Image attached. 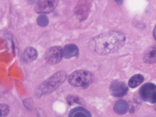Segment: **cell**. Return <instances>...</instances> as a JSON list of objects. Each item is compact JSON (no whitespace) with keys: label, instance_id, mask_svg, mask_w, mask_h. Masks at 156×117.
<instances>
[{"label":"cell","instance_id":"14","mask_svg":"<svg viewBox=\"0 0 156 117\" xmlns=\"http://www.w3.org/2000/svg\"><path fill=\"white\" fill-rule=\"evenodd\" d=\"M66 101L68 104L70 105H73L75 104L82 105L83 103V100L80 98L73 95L68 96Z\"/></svg>","mask_w":156,"mask_h":117},{"label":"cell","instance_id":"17","mask_svg":"<svg viewBox=\"0 0 156 117\" xmlns=\"http://www.w3.org/2000/svg\"><path fill=\"white\" fill-rule=\"evenodd\" d=\"M83 5H82H82L81 4L80 5L78 6V9L76 10V13L80 16H81L82 14L84 13H84H86L87 14V13L88 12H87L89 10L88 7L86 5V3H83Z\"/></svg>","mask_w":156,"mask_h":117},{"label":"cell","instance_id":"11","mask_svg":"<svg viewBox=\"0 0 156 117\" xmlns=\"http://www.w3.org/2000/svg\"><path fill=\"white\" fill-rule=\"evenodd\" d=\"M129 109L127 102L125 100H120L117 101L114 105L113 109L115 112L119 115L126 113Z\"/></svg>","mask_w":156,"mask_h":117},{"label":"cell","instance_id":"10","mask_svg":"<svg viewBox=\"0 0 156 117\" xmlns=\"http://www.w3.org/2000/svg\"><path fill=\"white\" fill-rule=\"evenodd\" d=\"M79 49L76 45L74 44H69L66 45L63 49V57L69 58L77 55Z\"/></svg>","mask_w":156,"mask_h":117},{"label":"cell","instance_id":"4","mask_svg":"<svg viewBox=\"0 0 156 117\" xmlns=\"http://www.w3.org/2000/svg\"><path fill=\"white\" fill-rule=\"evenodd\" d=\"M140 98L144 101L152 104L156 102V86L150 83L143 85L139 90Z\"/></svg>","mask_w":156,"mask_h":117},{"label":"cell","instance_id":"3","mask_svg":"<svg viewBox=\"0 0 156 117\" xmlns=\"http://www.w3.org/2000/svg\"><path fill=\"white\" fill-rule=\"evenodd\" d=\"M94 80V75L90 72L84 70L76 71L72 73L68 78L69 83L77 87L90 85Z\"/></svg>","mask_w":156,"mask_h":117},{"label":"cell","instance_id":"9","mask_svg":"<svg viewBox=\"0 0 156 117\" xmlns=\"http://www.w3.org/2000/svg\"><path fill=\"white\" fill-rule=\"evenodd\" d=\"M143 60L147 64L156 62V44L152 46L147 50L144 55Z\"/></svg>","mask_w":156,"mask_h":117},{"label":"cell","instance_id":"7","mask_svg":"<svg viewBox=\"0 0 156 117\" xmlns=\"http://www.w3.org/2000/svg\"><path fill=\"white\" fill-rule=\"evenodd\" d=\"M128 88L126 84L123 82L115 81L110 87V91L113 96L120 97L125 95L127 93Z\"/></svg>","mask_w":156,"mask_h":117},{"label":"cell","instance_id":"2","mask_svg":"<svg viewBox=\"0 0 156 117\" xmlns=\"http://www.w3.org/2000/svg\"><path fill=\"white\" fill-rule=\"evenodd\" d=\"M67 74L64 71H58L42 82L38 88L39 93L42 94H49L57 88L66 80Z\"/></svg>","mask_w":156,"mask_h":117},{"label":"cell","instance_id":"1","mask_svg":"<svg viewBox=\"0 0 156 117\" xmlns=\"http://www.w3.org/2000/svg\"><path fill=\"white\" fill-rule=\"evenodd\" d=\"M126 36L122 32L110 31L99 34L89 41V48L101 55H106L114 53L124 45Z\"/></svg>","mask_w":156,"mask_h":117},{"label":"cell","instance_id":"5","mask_svg":"<svg viewBox=\"0 0 156 117\" xmlns=\"http://www.w3.org/2000/svg\"><path fill=\"white\" fill-rule=\"evenodd\" d=\"M58 2L56 0L39 1L35 6V11L37 13H49L55 9Z\"/></svg>","mask_w":156,"mask_h":117},{"label":"cell","instance_id":"6","mask_svg":"<svg viewBox=\"0 0 156 117\" xmlns=\"http://www.w3.org/2000/svg\"><path fill=\"white\" fill-rule=\"evenodd\" d=\"M63 57V49L60 47L55 46L49 48L45 54L46 60L51 64H56L60 62Z\"/></svg>","mask_w":156,"mask_h":117},{"label":"cell","instance_id":"15","mask_svg":"<svg viewBox=\"0 0 156 117\" xmlns=\"http://www.w3.org/2000/svg\"><path fill=\"white\" fill-rule=\"evenodd\" d=\"M36 22L37 25L40 26L42 27H45L49 23V19L46 15L41 14L37 17Z\"/></svg>","mask_w":156,"mask_h":117},{"label":"cell","instance_id":"18","mask_svg":"<svg viewBox=\"0 0 156 117\" xmlns=\"http://www.w3.org/2000/svg\"><path fill=\"white\" fill-rule=\"evenodd\" d=\"M153 34L155 39L156 40V25L154 29Z\"/></svg>","mask_w":156,"mask_h":117},{"label":"cell","instance_id":"8","mask_svg":"<svg viewBox=\"0 0 156 117\" xmlns=\"http://www.w3.org/2000/svg\"><path fill=\"white\" fill-rule=\"evenodd\" d=\"M38 56L37 50L32 47H28L26 48L23 51L22 58L25 62L30 63L36 59Z\"/></svg>","mask_w":156,"mask_h":117},{"label":"cell","instance_id":"12","mask_svg":"<svg viewBox=\"0 0 156 117\" xmlns=\"http://www.w3.org/2000/svg\"><path fill=\"white\" fill-rule=\"evenodd\" d=\"M68 117H92V116L90 112L86 109L77 107L70 111Z\"/></svg>","mask_w":156,"mask_h":117},{"label":"cell","instance_id":"19","mask_svg":"<svg viewBox=\"0 0 156 117\" xmlns=\"http://www.w3.org/2000/svg\"><path fill=\"white\" fill-rule=\"evenodd\" d=\"M155 110H156V109H155Z\"/></svg>","mask_w":156,"mask_h":117},{"label":"cell","instance_id":"16","mask_svg":"<svg viewBox=\"0 0 156 117\" xmlns=\"http://www.w3.org/2000/svg\"><path fill=\"white\" fill-rule=\"evenodd\" d=\"M0 117H6L9 112V107L6 104H2L0 105Z\"/></svg>","mask_w":156,"mask_h":117},{"label":"cell","instance_id":"13","mask_svg":"<svg viewBox=\"0 0 156 117\" xmlns=\"http://www.w3.org/2000/svg\"><path fill=\"white\" fill-rule=\"evenodd\" d=\"M144 76L140 74H136L132 76L128 82L129 86L132 88H135L138 86L144 81Z\"/></svg>","mask_w":156,"mask_h":117}]
</instances>
